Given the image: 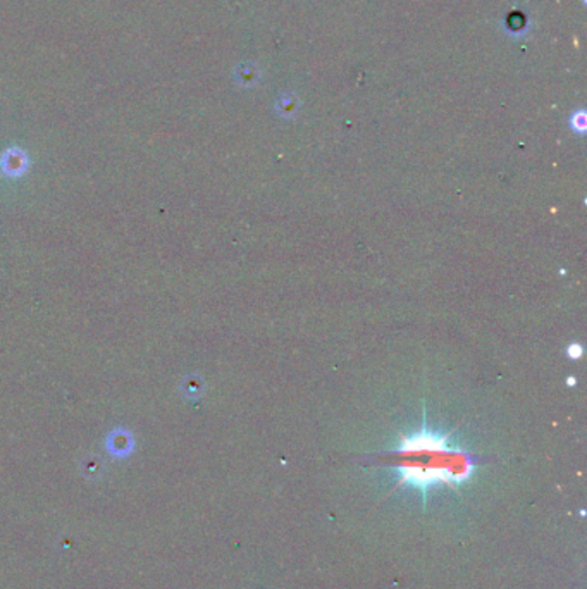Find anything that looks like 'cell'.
<instances>
[{"mask_svg":"<svg viewBox=\"0 0 587 589\" xmlns=\"http://www.w3.org/2000/svg\"><path fill=\"white\" fill-rule=\"evenodd\" d=\"M574 128L579 129V131H584V128H586V118H584V114H582V112L574 118Z\"/></svg>","mask_w":587,"mask_h":589,"instance_id":"5","label":"cell"},{"mask_svg":"<svg viewBox=\"0 0 587 589\" xmlns=\"http://www.w3.org/2000/svg\"><path fill=\"white\" fill-rule=\"evenodd\" d=\"M198 392H200V386L197 385V379H186V382H184V393H188V395H197Z\"/></svg>","mask_w":587,"mask_h":589,"instance_id":"4","label":"cell"},{"mask_svg":"<svg viewBox=\"0 0 587 589\" xmlns=\"http://www.w3.org/2000/svg\"><path fill=\"white\" fill-rule=\"evenodd\" d=\"M568 355H570L572 359H579V357L582 355V346L577 345V343H575V345H570L568 346Z\"/></svg>","mask_w":587,"mask_h":589,"instance_id":"6","label":"cell"},{"mask_svg":"<svg viewBox=\"0 0 587 589\" xmlns=\"http://www.w3.org/2000/svg\"><path fill=\"white\" fill-rule=\"evenodd\" d=\"M28 168V159L19 148H10L2 157V169L7 176H21Z\"/></svg>","mask_w":587,"mask_h":589,"instance_id":"2","label":"cell"},{"mask_svg":"<svg viewBox=\"0 0 587 589\" xmlns=\"http://www.w3.org/2000/svg\"><path fill=\"white\" fill-rule=\"evenodd\" d=\"M133 446H135L133 436L128 431H121V429L111 433L107 439V450L115 457H126V455L131 453Z\"/></svg>","mask_w":587,"mask_h":589,"instance_id":"3","label":"cell"},{"mask_svg":"<svg viewBox=\"0 0 587 589\" xmlns=\"http://www.w3.org/2000/svg\"><path fill=\"white\" fill-rule=\"evenodd\" d=\"M384 464L396 474V487H414L427 503L431 487L448 486L458 490L476 474V457L449 433L427 428V422L410 435H401L394 448L384 451Z\"/></svg>","mask_w":587,"mask_h":589,"instance_id":"1","label":"cell"}]
</instances>
